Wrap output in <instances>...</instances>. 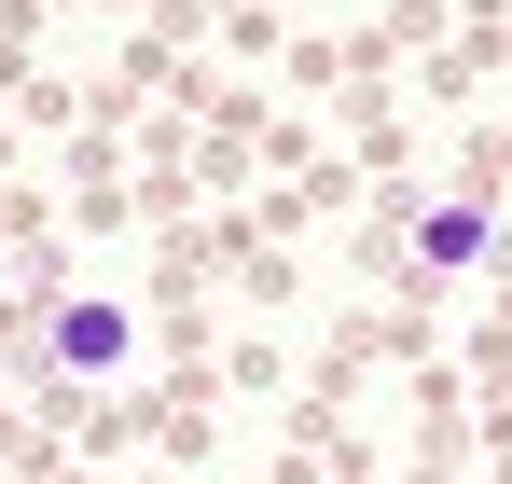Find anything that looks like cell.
<instances>
[{"label":"cell","instance_id":"1","mask_svg":"<svg viewBox=\"0 0 512 484\" xmlns=\"http://www.w3.org/2000/svg\"><path fill=\"white\" fill-rule=\"evenodd\" d=\"M139 360H153V332H139V305H125V291H56L42 319L14 332V374H28L56 415H84V402H111V388H139Z\"/></svg>","mask_w":512,"mask_h":484},{"label":"cell","instance_id":"2","mask_svg":"<svg viewBox=\"0 0 512 484\" xmlns=\"http://www.w3.org/2000/svg\"><path fill=\"white\" fill-rule=\"evenodd\" d=\"M499 249H512V222L485 208V194H429L416 236H402V263H416L429 305H457V291H485V277H499Z\"/></svg>","mask_w":512,"mask_h":484}]
</instances>
